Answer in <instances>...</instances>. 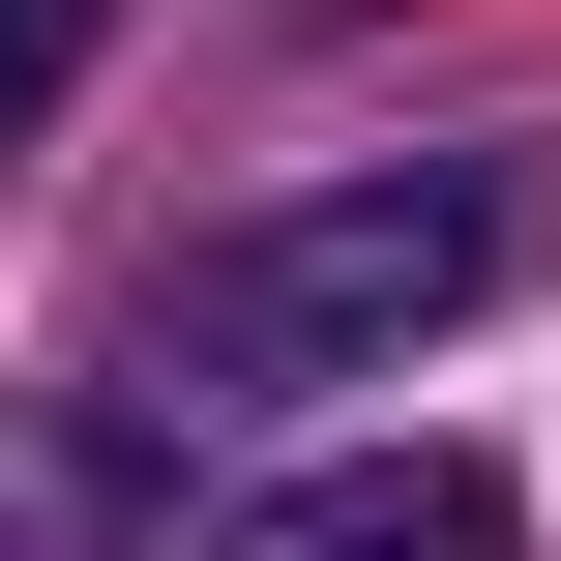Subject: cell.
I'll use <instances>...</instances> for the list:
<instances>
[{"label": "cell", "instance_id": "1", "mask_svg": "<svg viewBox=\"0 0 561 561\" xmlns=\"http://www.w3.org/2000/svg\"><path fill=\"white\" fill-rule=\"evenodd\" d=\"M533 266V178H325V207H237L178 296H148V385L207 355V385H355V355H414V325H473Z\"/></svg>", "mask_w": 561, "mask_h": 561}, {"label": "cell", "instance_id": "2", "mask_svg": "<svg viewBox=\"0 0 561 561\" xmlns=\"http://www.w3.org/2000/svg\"><path fill=\"white\" fill-rule=\"evenodd\" d=\"M237 561H533V503H503L473 444H355V473L237 503Z\"/></svg>", "mask_w": 561, "mask_h": 561}, {"label": "cell", "instance_id": "3", "mask_svg": "<svg viewBox=\"0 0 561 561\" xmlns=\"http://www.w3.org/2000/svg\"><path fill=\"white\" fill-rule=\"evenodd\" d=\"M89 30H118V0H0V148H30V118L89 89Z\"/></svg>", "mask_w": 561, "mask_h": 561}]
</instances>
